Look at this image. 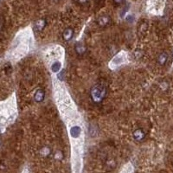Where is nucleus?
Returning <instances> with one entry per match:
<instances>
[{"label":"nucleus","mask_w":173,"mask_h":173,"mask_svg":"<svg viewBox=\"0 0 173 173\" xmlns=\"http://www.w3.org/2000/svg\"><path fill=\"white\" fill-rule=\"evenodd\" d=\"M106 90L105 87L101 86V85H96V86L93 87L91 91H90L91 98L96 103H99L103 100L104 97L106 96Z\"/></svg>","instance_id":"1"},{"label":"nucleus","mask_w":173,"mask_h":173,"mask_svg":"<svg viewBox=\"0 0 173 173\" xmlns=\"http://www.w3.org/2000/svg\"><path fill=\"white\" fill-rule=\"evenodd\" d=\"M97 23L99 24L100 27H106L107 25H109L111 23V17L107 15H104L101 16V17H99V19L97 20Z\"/></svg>","instance_id":"2"},{"label":"nucleus","mask_w":173,"mask_h":173,"mask_svg":"<svg viewBox=\"0 0 173 173\" xmlns=\"http://www.w3.org/2000/svg\"><path fill=\"white\" fill-rule=\"evenodd\" d=\"M45 98V92L43 89H37L34 94V100L36 102H42Z\"/></svg>","instance_id":"3"},{"label":"nucleus","mask_w":173,"mask_h":173,"mask_svg":"<svg viewBox=\"0 0 173 173\" xmlns=\"http://www.w3.org/2000/svg\"><path fill=\"white\" fill-rule=\"evenodd\" d=\"M45 25H46V21L44 19L37 20L34 24V30L35 31H41L42 30L44 29Z\"/></svg>","instance_id":"4"},{"label":"nucleus","mask_w":173,"mask_h":173,"mask_svg":"<svg viewBox=\"0 0 173 173\" xmlns=\"http://www.w3.org/2000/svg\"><path fill=\"white\" fill-rule=\"evenodd\" d=\"M73 35H74V30L72 28L66 29L63 31V34H62V36H63L65 41H70L73 38Z\"/></svg>","instance_id":"5"},{"label":"nucleus","mask_w":173,"mask_h":173,"mask_svg":"<svg viewBox=\"0 0 173 173\" xmlns=\"http://www.w3.org/2000/svg\"><path fill=\"white\" fill-rule=\"evenodd\" d=\"M133 138H134L135 140H137V141L143 140L144 138H145V132H144V131L141 130V129H137L136 131H134V132H133Z\"/></svg>","instance_id":"6"},{"label":"nucleus","mask_w":173,"mask_h":173,"mask_svg":"<svg viewBox=\"0 0 173 173\" xmlns=\"http://www.w3.org/2000/svg\"><path fill=\"white\" fill-rule=\"evenodd\" d=\"M81 127H78V126H75V127H73L70 129V134L73 138H78L80 135H81Z\"/></svg>","instance_id":"7"},{"label":"nucleus","mask_w":173,"mask_h":173,"mask_svg":"<svg viewBox=\"0 0 173 173\" xmlns=\"http://www.w3.org/2000/svg\"><path fill=\"white\" fill-rule=\"evenodd\" d=\"M75 51H76V53L79 56H81V55H83L86 52V47L84 46L82 43H77L75 44Z\"/></svg>","instance_id":"8"},{"label":"nucleus","mask_w":173,"mask_h":173,"mask_svg":"<svg viewBox=\"0 0 173 173\" xmlns=\"http://www.w3.org/2000/svg\"><path fill=\"white\" fill-rule=\"evenodd\" d=\"M168 60V55L166 53H162L161 55H159V56L158 58V62L160 65L165 64V62Z\"/></svg>","instance_id":"9"},{"label":"nucleus","mask_w":173,"mask_h":173,"mask_svg":"<svg viewBox=\"0 0 173 173\" xmlns=\"http://www.w3.org/2000/svg\"><path fill=\"white\" fill-rule=\"evenodd\" d=\"M123 61H124V57H123L122 54H119L112 61V63H115L116 66H119L123 62Z\"/></svg>","instance_id":"10"},{"label":"nucleus","mask_w":173,"mask_h":173,"mask_svg":"<svg viewBox=\"0 0 173 173\" xmlns=\"http://www.w3.org/2000/svg\"><path fill=\"white\" fill-rule=\"evenodd\" d=\"M61 68H62L61 62H54V63L52 64V66H51V70H52V72H54V73H57V72L60 71Z\"/></svg>","instance_id":"11"},{"label":"nucleus","mask_w":173,"mask_h":173,"mask_svg":"<svg viewBox=\"0 0 173 173\" xmlns=\"http://www.w3.org/2000/svg\"><path fill=\"white\" fill-rule=\"evenodd\" d=\"M121 173H132V166L130 164H127V166H125L124 170L121 172Z\"/></svg>","instance_id":"12"},{"label":"nucleus","mask_w":173,"mask_h":173,"mask_svg":"<svg viewBox=\"0 0 173 173\" xmlns=\"http://www.w3.org/2000/svg\"><path fill=\"white\" fill-rule=\"evenodd\" d=\"M40 151H41V154L43 155V156H48V155L50 153V150H49L48 147H43V148H42Z\"/></svg>","instance_id":"13"},{"label":"nucleus","mask_w":173,"mask_h":173,"mask_svg":"<svg viewBox=\"0 0 173 173\" xmlns=\"http://www.w3.org/2000/svg\"><path fill=\"white\" fill-rule=\"evenodd\" d=\"M77 3H79L80 4H85L88 2V0H76Z\"/></svg>","instance_id":"14"},{"label":"nucleus","mask_w":173,"mask_h":173,"mask_svg":"<svg viewBox=\"0 0 173 173\" xmlns=\"http://www.w3.org/2000/svg\"><path fill=\"white\" fill-rule=\"evenodd\" d=\"M124 0H114V2L117 4H121L122 2H123Z\"/></svg>","instance_id":"15"},{"label":"nucleus","mask_w":173,"mask_h":173,"mask_svg":"<svg viewBox=\"0 0 173 173\" xmlns=\"http://www.w3.org/2000/svg\"><path fill=\"white\" fill-rule=\"evenodd\" d=\"M1 29H2V23L0 22V30H1Z\"/></svg>","instance_id":"16"}]
</instances>
